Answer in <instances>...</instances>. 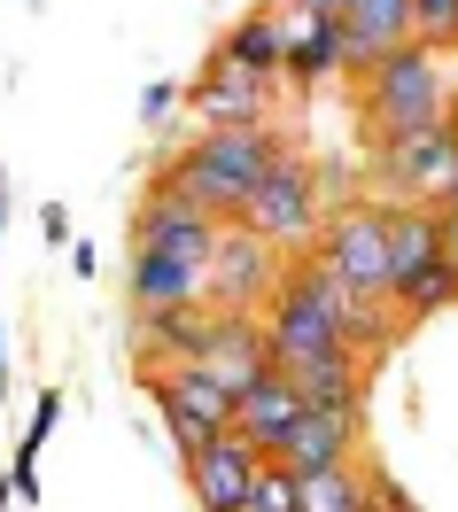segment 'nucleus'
<instances>
[{"mask_svg":"<svg viewBox=\"0 0 458 512\" xmlns=\"http://www.w3.org/2000/svg\"><path fill=\"white\" fill-rule=\"evenodd\" d=\"M218 63H233V70H264V78H280V16L264 8V16H249L241 32L226 39V55Z\"/></svg>","mask_w":458,"mask_h":512,"instance_id":"6ab92c4d","label":"nucleus"},{"mask_svg":"<svg viewBox=\"0 0 458 512\" xmlns=\"http://www.w3.org/2000/svg\"><path fill=\"white\" fill-rule=\"evenodd\" d=\"M280 272H288V256L264 249L249 225H218V241L202 256V311H241V319H257L272 288H280Z\"/></svg>","mask_w":458,"mask_h":512,"instance_id":"39448f33","label":"nucleus"},{"mask_svg":"<svg viewBox=\"0 0 458 512\" xmlns=\"http://www.w3.org/2000/svg\"><path fill=\"white\" fill-rule=\"evenodd\" d=\"M381 233H389V303L412 280H427L443 264V218L427 202H381Z\"/></svg>","mask_w":458,"mask_h":512,"instance_id":"9d476101","label":"nucleus"},{"mask_svg":"<svg viewBox=\"0 0 458 512\" xmlns=\"http://www.w3.org/2000/svg\"><path fill=\"white\" fill-rule=\"evenodd\" d=\"M202 303V256L132 249V311H187Z\"/></svg>","mask_w":458,"mask_h":512,"instance_id":"f3484780","label":"nucleus"},{"mask_svg":"<svg viewBox=\"0 0 458 512\" xmlns=\"http://www.w3.org/2000/svg\"><path fill=\"white\" fill-rule=\"evenodd\" d=\"M187 365H202L226 396H241V388H257L264 373H272V350H264V326L257 319H241V311H210L202 350L187 357Z\"/></svg>","mask_w":458,"mask_h":512,"instance_id":"6e6552de","label":"nucleus"},{"mask_svg":"<svg viewBox=\"0 0 458 512\" xmlns=\"http://www.w3.org/2000/svg\"><path fill=\"white\" fill-rule=\"evenodd\" d=\"M334 39H342V70L381 63L389 47L412 39V0H342L334 8Z\"/></svg>","mask_w":458,"mask_h":512,"instance_id":"f8f14e48","label":"nucleus"},{"mask_svg":"<svg viewBox=\"0 0 458 512\" xmlns=\"http://www.w3.org/2000/svg\"><path fill=\"white\" fill-rule=\"evenodd\" d=\"M443 210H458V179H451V194H443Z\"/></svg>","mask_w":458,"mask_h":512,"instance_id":"a878e982","label":"nucleus"},{"mask_svg":"<svg viewBox=\"0 0 458 512\" xmlns=\"http://www.w3.org/2000/svg\"><path fill=\"white\" fill-rule=\"evenodd\" d=\"M358 419L365 412H327V404H303V419L288 427V443L272 466H288V474H319V466H342L350 450H358Z\"/></svg>","mask_w":458,"mask_h":512,"instance_id":"4468645a","label":"nucleus"},{"mask_svg":"<svg viewBox=\"0 0 458 512\" xmlns=\"http://www.w3.org/2000/svg\"><path fill=\"white\" fill-rule=\"evenodd\" d=\"M249 505H257V512H295V474H288V466H272V458H264L257 489H249Z\"/></svg>","mask_w":458,"mask_h":512,"instance_id":"412c9836","label":"nucleus"},{"mask_svg":"<svg viewBox=\"0 0 458 512\" xmlns=\"http://www.w3.org/2000/svg\"><path fill=\"white\" fill-rule=\"evenodd\" d=\"M257 474H264V450H257V443H241L233 427L187 450V481H195L202 512H226V505H241V497L257 489Z\"/></svg>","mask_w":458,"mask_h":512,"instance_id":"1a4fd4ad","label":"nucleus"},{"mask_svg":"<svg viewBox=\"0 0 458 512\" xmlns=\"http://www.w3.org/2000/svg\"><path fill=\"white\" fill-rule=\"evenodd\" d=\"M412 39L435 47V55H451L458 47V0H412Z\"/></svg>","mask_w":458,"mask_h":512,"instance_id":"aec40b11","label":"nucleus"},{"mask_svg":"<svg viewBox=\"0 0 458 512\" xmlns=\"http://www.w3.org/2000/svg\"><path fill=\"white\" fill-rule=\"evenodd\" d=\"M319 202H327V194H319V171L280 140L272 163H264V179H257V194L241 202V218H233V225H249L264 249L288 256V249H311V241H319Z\"/></svg>","mask_w":458,"mask_h":512,"instance_id":"7ed1b4c3","label":"nucleus"},{"mask_svg":"<svg viewBox=\"0 0 458 512\" xmlns=\"http://www.w3.org/2000/svg\"><path fill=\"white\" fill-rule=\"evenodd\" d=\"M311 8H327V16H334V8H342V0H311Z\"/></svg>","mask_w":458,"mask_h":512,"instance_id":"bb28decb","label":"nucleus"},{"mask_svg":"<svg viewBox=\"0 0 458 512\" xmlns=\"http://www.w3.org/2000/svg\"><path fill=\"white\" fill-rule=\"evenodd\" d=\"M365 474L358 458H342V466H319V474H295V512H365Z\"/></svg>","mask_w":458,"mask_h":512,"instance_id":"a211bd4d","label":"nucleus"},{"mask_svg":"<svg viewBox=\"0 0 458 512\" xmlns=\"http://www.w3.org/2000/svg\"><path fill=\"white\" fill-rule=\"evenodd\" d=\"M140 109H148V125H164V117H171V109H179V94H171V86H156V94H148V101H140Z\"/></svg>","mask_w":458,"mask_h":512,"instance_id":"5701e85b","label":"nucleus"},{"mask_svg":"<svg viewBox=\"0 0 458 512\" xmlns=\"http://www.w3.org/2000/svg\"><path fill=\"white\" fill-rule=\"evenodd\" d=\"M272 16H280V78L319 86V78L342 70V39H334V16H327V8L295 0V8H272Z\"/></svg>","mask_w":458,"mask_h":512,"instance_id":"9b49d317","label":"nucleus"},{"mask_svg":"<svg viewBox=\"0 0 458 512\" xmlns=\"http://www.w3.org/2000/svg\"><path fill=\"white\" fill-rule=\"evenodd\" d=\"M435 218H443V264L458 272V210H435Z\"/></svg>","mask_w":458,"mask_h":512,"instance_id":"b1692460","label":"nucleus"},{"mask_svg":"<svg viewBox=\"0 0 458 512\" xmlns=\"http://www.w3.org/2000/svg\"><path fill=\"white\" fill-rule=\"evenodd\" d=\"M226 512H257V505H249V497H241V505H226Z\"/></svg>","mask_w":458,"mask_h":512,"instance_id":"cd10ccee","label":"nucleus"},{"mask_svg":"<svg viewBox=\"0 0 458 512\" xmlns=\"http://www.w3.org/2000/svg\"><path fill=\"white\" fill-rule=\"evenodd\" d=\"M458 179V132L435 117L420 132H396V140H373V187L396 194V202H427L443 210V194Z\"/></svg>","mask_w":458,"mask_h":512,"instance_id":"423d86ee","label":"nucleus"},{"mask_svg":"<svg viewBox=\"0 0 458 512\" xmlns=\"http://www.w3.org/2000/svg\"><path fill=\"white\" fill-rule=\"evenodd\" d=\"M443 125H451V132H458V86H451V109H443Z\"/></svg>","mask_w":458,"mask_h":512,"instance_id":"393cba45","label":"nucleus"},{"mask_svg":"<svg viewBox=\"0 0 458 512\" xmlns=\"http://www.w3.org/2000/svg\"><path fill=\"white\" fill-rule=\"evenodd\" d=\"M365 512H420V505H412V497H404L389 474H373V489H365Z\"/></svg>","mask_w":458,"mask_h":512,"instance_id":"4be33fe9","label":"nucleus"},{"mask_svg":"<svg viewBox=\"0 0 458 512\" xmlns=\"http://www.w3.org/2000/svg\"><path fill=\"white\" fill-rule=\"evenodd\" d=\"M140 373H148V396L164 404L179 450H195V443H210V435H226V427H233V396L210 381L202 365H140Z\"/></svg>","mask_w":458,"mask_h":512,"instance_id":"0eeeda50","label":"nucleus"},{"mask_svg":"<svg viewBox=\"0 0 458 512\" xmlns=\"http://www.w3.org/2000/svg\"><path fill=\"white\" fill-rule=\"evenodd\" d=\"M272 86H280V78H264V70L210 63V70H202V86L187 101H195L202 125H272Z\"/></svg>","mask_w":458,"mask_h":512,"instance_id":"ddd939ff","label":"nucleus"},{"mask_svg":"<svg viewBox=\"0 0 458 512\" xmlns=\"http://www.w3.org/2000/svg\"><path fill=\"white\" fill-rule=\"evenodd\" d=\"M272 148H280V132H272V125H202V140L164 171V187H156V194H171V202H187V210H202V218L233 225V218H241V202L257 194Z\"/></svg>","mask_w":458,"mask_h":512,"instance_id":"f257e3e1","label":"nucleus"},{"mask_svg":"<svg viewBox=\"0 0 458 512\" xmlns=\"http://www.w3.org/2000/svg\"><path fill=\"white\" fill-rule=\"evenodd\" d=\"M295 419H303V396H295L288 373H264L257 388H241V396H233V435H241V443H257L264 458H280V443H288Z\"/></svg>","mask_w":458,"mask_h":512,"instance_id":"2eb2a0df","label":"nucleus"},{"mask_svg":"<svg viewBox=\"0 0 458 512\" xmlns=\"http://www.w3.org/2000/svg\"><path fill=\"white\" fill-rule=\"evenodd\" d=\"M358 109H365V125H373V140L420 132V125H435V117L451 109V70H443L435 47L404 39V47H389L381 63L358 70Z\"/></svg>","mask_w":458,"mask_h":512,"instance_id":"f03ea898","label":"nucleus"},{"mask_svg":"<svg viewBox=\"0 0 458 512\" xmlns=\"http://www.w3.org/2000/svg\"><path fill=\"white\" fill-rule=\"evenodd\" d=\"M311 264L327 272L334 288H350L358 303H389V233H381V202H342V210L319 225Z\"/></svg>","mask_w":458,"mask_h":512,"instance_id":"20e7f679","label":"nucleus"},{"mask_svg":"<svg viewBox=\"0 0 458 512\" xmlns=\"http://www.w3.org/2000/svg\"><path fill=\"white\" fill-rule=\"evenodd\" d=\"M210 241H218V218H202V210L171 202V194H148V202H140V218H132V249L210 256Z\"/></svg>","mask_w":458,"mask_h":512,"instance_id":"dca6fc26","label":"nucleus"}]
</instances>
